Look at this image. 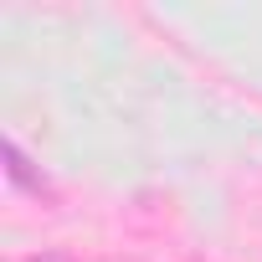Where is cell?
I'll return each instance as SVG.
<instances>
[{"mask_svg":"<svg viewBox=\"0 0 262 262\" xmlns=\"http://www.w3.org/2000/svg\"><path fill=\"white\" fill-rule=\"evenodd\" d=\"M0 155H6V175H11L21 190H31V195H52L47 175H36V170H31V160L21 155V144H16V139H6V144H0Z\"/></svg>","mask_w":262,"mask_h":262,"instance_id":"6da1fadb","label":"cell"},{"mask_svg":"<svg viewBox=\"0 0 262 262\" xmlns=\"http://www.w3.org/2000/svg\"><path fill=\"white\" fill-rule=\"evenodd\" d=\"M36 262H62V257H36Z\"/></svg>","mask_w":262,"mask_h":262,"instance_id":"7a4b0ae2","label":"cell"}]
</instances>
